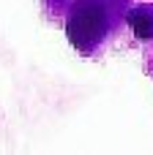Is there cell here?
I'll return each mask as SVG.
<instances>
[{"instance_id":"cell-1","label":"cell","mask_w":153,"mask_h":155,"mask_svg":"<svg viewBox=\"0 0 153 155\" xmlns=\"http://www.w3.org/2000/svg\"><path fill=\"white\" fill-rule=\"evenodd\" d=\"M110 11L112 8L107 0H74L66 19V35L71 46L79 52H93L110 30Z\"/></svg>"},{"instance_id":"cell-2","label":"cell","mask_w":153,"mask_h":155,"mask_svg":"<svg viewBox=\"0 0 153 155\" xmlns=\"http://www.w3.org/2000/svg\"><path fill=\"white\" fill-rule=\"evenodd\" d=\"M126 22H129L131 33L140 41H151L153 38V5L151 3H142V5L129 8L126 11Z\"/></svg>"}]
</instances>
